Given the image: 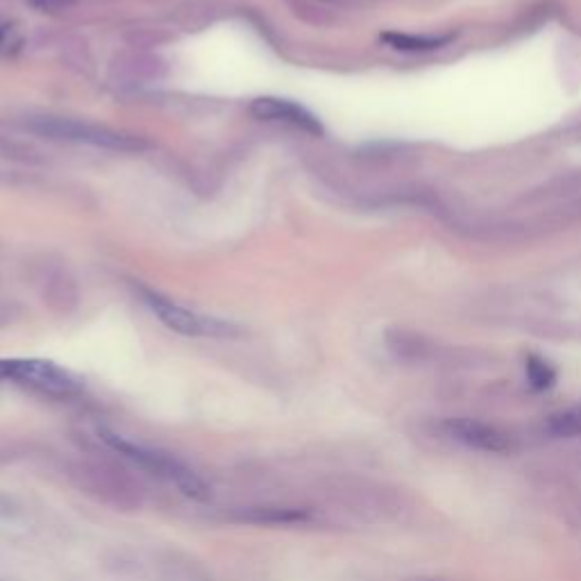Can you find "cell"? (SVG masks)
<instances>
[{
	"mask_svg": "<svg viewBox=\"0 0 581 581\" xmlns=\"http://www.w3.org/2000/svg\"><path fill=\"white\" fill-rule=\"evenodd\" d=\"M450 439H454L461 445H466L468 450L484 452V454H509L516 448L511 434L504 429L482 423V420L473 418H452L443 425Z\"/></svg>",
	"mask_w": 581,
	"mask_h": 581,
	"instance_id": "8992f818",
	"label": "cell"
},
{
	"mask_svg": "<svg viewBox=\"0 0 581 581\" xmlns=\"http://www.w3.org/2000/svg\"><path fill=\"white\" fill-rule=\"evenodd\" d=\"M141 298L148 305V309L159 318V323L166 325L175 334L212 336V339H225V336L239 334V330L232 323H225L214 316H202L198 311L182 307L157 291L141 289Z\"/></svg>",
	"mask_w": 581,
	"mask_h": 581,
	"instance_id": "277c9868",
	"label": "cell"
},
{
	"mask_svg": "<svg viewBox=\"0 0 581 581\" xmlns=\"http://www.w3.org/2000/svg\"><path fill=\"white\" fill-rule=\"evenodd\" d=\"M73 477L82 491L94 495L98 502L112 504V507L123 511L139 509V488L132 486L130 477H125L121 470L100 466V463H80Z\"/></svg>",
	"mask_w": 581,
	"mask_h": 581,
	"instance_id": "5b68a950",
	"label": "cell"
},
{
	"mask_svg": "<svg viewBox=\"0 0 581 581\" xmlns=\"http://www.w3.org/2000/svg\"><path fill=\"white\" fill-rule=\"evenodd\" d=\"M232 520L246 522V525H264V527H291L305 525L311 520L309 509L300 507H248L234 513Z\"/></svg>",
	"mask_w": 581,
	"mask_h": 581,
	"instance_id": "ba28073f",
	"label": "cell"
},
{
	"mask_svg": "<svg viewBox=\"0 0 581 581\" xmlns=\"http://www.w3.org/2000/svg\"><path fill=\"white\" fill-rule=\"evenodd\" d=\"M525 373H527V382L534 391H550L552 386L557 384V370H554L552 364H547V361L538 355L527 357Z\"/></svg>",
	"mask_w": 581,
	"mask_h": 581,
	"instance_id": "8fae6325",
	"label": "cell"
},
{
	"mask_svg": "<svg viewBox=\"0 0 581 581\" xmlns=\"http://www.w3.org/2000/svg\"><path fill=\"white\" fill-rule=\"evenodd\" d=\"M32 5L39 7V10H44V12H53L57 10V7L62 5V0H30Z\"/></svg>",
	"mask_w": 581,
	"mask_h": 581,
	"instance_id": "7c38bea8",
	"label": "cell"
},
{
	"mask_svg": "<svg viewBox=\"0 0 581 581\" xmlns=\"http://www.w3.org/2000/svg\"><path fill=\"white\" fill-rule=\"evenodd\" d=\"M547 434L554 439H579L581 436V404L575 407L561 409L557 414H552L545 423Z\"/></svg>",
	"mask_w": 581,
	"mask_h": 581,
	"instance_id": "30bf717a",
	"label": "cell"
},
{
	"mask_svg": "<svg viewBox=\"0 0 581 581\" xmlns=\"http://www.w3.org/2000/svg\"><path fill=\"white\" fill-rule=\"evenodd\" d=\"M248 109H250V114L259 121L291 125V128L311 134V137H321V134L325 132L323 123L318 121L307 107L293 103V100L275 98V96H259L252 100Z\"/></svg>",
	"mask_w": 581,
	"mask_h": 581,
	"instance_id": "52a82bcc",
	"label": "cell"
},
{
	"mask_svg": "<svg viewBox=\"0 0 581 581\" xmlns=\"http://www.w3.org/2000/svg\"><path fill=\"white\" fill-rule=\"evenodd\" d=\"M382 41L386 46H391L395 50H402V53H429V50L448 46L452 37H427V35H404V32H384Z\"/></svg>",
	"mask_w": 581,
	"mask_h": 581,
	"instance_id": "9c48e42d",
	"label": "cell"
},
{
	"mask_svg": "<svg viewBox=\"0 0 581 581\" xmlns=\"http://www.w3.org/2000/svg\"><path fill=\"white\" fill-rule=\"evenodd\" d=\"M0 380L50 400H71L82 393V380L48 359H0Z\"/></svg>",
	"mask_w": 581,
	"mask_h": 581,
	"instance_id": "3957f363",
	"label": "cell"
},
{
	"mask_svg": "<svg viewBox=\"0 0 581 581\" xmlns=\"http://www.w3.org/2000/svg\"><path fill=\"white\" fill-rule=\"evenodd\" d=\"M98 436L109 450L121 454L123 459L137 463L141 470H146V473L150 475L171 482L184 495V498H189L193 502L212 500V486H209L205 479H202L191 466H187L182 459L173 457V454H168L164 450H153V448H146V445L128 441L125 436L116 434L107 427H100Z\"/></svg>",
	"mask_w": 581,
	"mask_h": 581,
	"instance_id": "6da1fadb",
	"label": "cell"
},
{
	"mask_svg": "<svg viewBox=\"0 0 581 581\" xmlns=\"http://www.w3.org/2000/svg\"><path fill=\"white\" fill-rule=\"evenodd\" d=\"M5 30H7L5 25H0V41H3V37H5Z\"/></svg>",
	"mask_w": 581,
	"mask_h": 581,
	"instance_id": "5bb4252c",
	"label": "cell"
},
{
	"mask_svg": "<svg viewBox=\"0 0 581 581\" xmlns=\"http://www.w3.org/2000/svg\"><path fill=\"white\" fill-rule=\"evenodd\" d=\"M14 513V502L7 495L0 493V518H7Z\"/></svg>",
	"mask_w": 581,
	"mask_h": 581,
	"instance_id": "4fadbf2b",
	"label": "cell"
},
{
	"mask_svg": "<svg viewBox=\"0 0 581 581\" xmlns=\"http://www.w3.org/2000/svg\"><path fill=\"white\" fill-rule=\"evenodd\" d=\"M25 128L53 141L80 143V146L114 150V153H139L146 148V141L134 137V134L80 119H64V116H37V119L25 123Z\"/></svg>",
	"mask_w": 581,
	"mask_h": 581,
	"instance_id": "7a4b0ae2",
	"label": "cell"
}]
</instances>
